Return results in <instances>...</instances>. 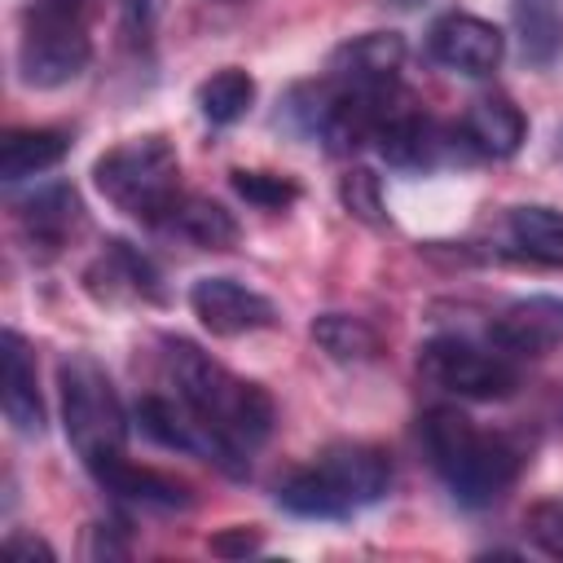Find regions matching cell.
I'll use <instances>...</instances> for the list:
<instances>
[{"label": "cell", "mask_w": 563, "mask_h": 563, "mask_svg": "<svg viewBox=\"0 0 563 563\" xmlns=\"http://www.w3.org/2000/svg\"><path fill=\"white\" fill-rule=\"evenodd\" d=\"M163 369L180 405L202 422L216 444V466L242 475L251 453L273 431V400L260 383L238 378L189 339H163Z\"/></svg>", "instance_id": "obj_1"}, {"label": "cell", "mask_w": 563, "mask_h": 563, "mask_svg": "<svg viewBox=\"0 0 563 563\" xmlns=\"http://www.w3.org/2000/svg\"><path fill=\"white\" fill-rule=\"evenodd\" d=\"M422 449L435 466V475L444 479V488L453 493L457 506L479 510L493 506L506 488H515L519 471H523V449L501 435V431H479L462 409L440 405L427 409L418 422Z\"/></svg>", "instance_id": "obj_2"}, {"label": "cell", "mask_w": 563, "mask_h": 563, "mask_svg": "<svg viewBox=\"0 0 563 563\" xmlns=\"http://www.w3.org/2000/svg\"><path fill=\"white\" fill-rule=\"evenodd\" d=\"M391 488V457L378 444L339 440L277 484V506L299 519H347Z\"/></svg>", "instance_id": "obj_3"}, {"label": "cell", "mask_w": 563, "mask_h": 563, "mask_svg": "<svg viewBox=\"0 0 563 563\" xmlns=\"http://www.w3.org/2000/svg\"><path fill=\"white\" fill-rule=\"evenodd\" d=\"M92 180L110 207L145 224H163L180 202V158L176 145L158 132L106 150L92 163Z\"/></svg>", "instance_id": "obj_4"}, {"label": "cell", "mask_w": 563, "mask_h": 563, "mask_svg": "<svg viewBox=\"0 0 563 563\" xmlns=\"http://www.w3.org/2000/svg\"><path fill=\"white\" fill-rule=\"evenodd\" d=\"M57 387H62V427L79 462L97 471L101 462L119 457L128 444V413L119 405L106 365L88 352H70L57 365Z\"/></svg>", "instance_id": "obj_5"}, {"label": "cell", "mask_w": 563, "mask_h": 563, "mask_svg": "<svg viewBox=\"0 0 563 563\" xmlns=\"http://www.w3.org/2000/svg\"><path fill=\"white\" fill-rule=\"evenodd\" d=\"M92 62L88 0H31L18 40V79L26 88H66Z\"/></svg>", "instance_id": "obj_6"}, {"label": "cell", "mask_w": 563, "mask_h": 563, "mask_svg": "<svg viewBox=\"0 0 563 563\" xmlns=\"http://www.w3.org/2000/svg\"><path fill=\"white\" fill-rule=\"evenodd\" d=\"M418 369L427 383L457 400H506L519 387V361L493 343H471L466 334H435L418 347Z\"/></svg>", "instance_id": "obj_7"}, {"label": "cell", "mask_w": 563, "mask_h": 563, "mask_svg": "<svg viewBox=\"0 0 563 563\" xmlns=\"http://www.w3.org/2000/svg\"><path fill=\"white\" fill-rule=\"evenodd\" d=\"M189 308L216 339H238L277 325V303L238 277H198L189 286Z\"/></svg>", "instance_id": "obj_8"}, {"label": "cell", "mask_w": 563, "mask_h": 563, "mask_svg": "<svg viewBox=\"0 0 563 563\" xmlns=\"http://www.w3.org/2000/svg\"><path fill=\"white\" fill-rule=\"evenodd\" d=\"M427 53L457 75H493L506 57V35L475 13H444L427 31Z\"/></svg>", "instance_id": "obj_9"}, {"label": "cell", "mask_w": 563, "mask_h": 563, "mask_svg": "<svg viewBox=\"0 0 563 563\" xmlns=\"http://www.w3.org/2000/svg\"><path fill=\"white\" fill-rule=\"evenodd\" d=\"M488 343L497 352H506L510 361H528V356L554 352L563 343V299H554V295L510 299L488 321Z\"/></svg>", "instance_id": "obj_10"}, {"label": "cell", "mask_w": 563, "mask_h": 563, "mask_svg": "<svg viewBox=\"0 0 563 563\" xmlns=\"http://www.w3.org/2000/svg\"><path fill=\"white\" fill-rule=\"evenodd\" d=\"M400 66H405V35H396V31H365V35H356V40L334 48V57L325 66V79H334L343 88L383 92V88H396Z\"/></svg>", "instance_id": "obj_11"}, {"label": "cell", "mask_w": 563, "mask_h": 563, "mask_svg": "<svg viewBox=\"0 0 563 563\" xmlns=\"http://www.w3.org/2000/svg\"><path fill=\"white\" fill-rule=\"evenodd\" d=\"M18 224L22 238L31 242V251H62L70 242V233L84 224V202L75 194V185L53 180V185H35L22 202H18Z\"/></svg>", "instance_id": "obj_12"}, {"label": "cell", "mask_w": 563, "mask_h": 563, "mask_svg": "<svg viewBox=\"0 0 563 563\" xmlns=\"http://www.w3.org/2000/svg\"><path fill=\"white\" fill-rule=\"evenodd\" d=\"M0 365H4V418L18 435H44V396H40V378H35V356L26 347V339L18 330L0 334Z\"/></svg>", "instance_id": "obj_13"}, {"label": "cell", "mask_w": 563, "mask_h": 563, "mask_svg": "<svg viewBox=\"0 0 563 563\" xmlns=\"http://www.w3.org/2000/svg\"><path fill=\"white\" fill-rule=\"evenodd\" d=\"M97 484L123 501H136V506H154V510H189L194 506V488L167 471H154V466H136L128 462L123 453L101 462L97 471Z\"/></svg>", "instance_id": "obj_14"}, {"label": "cell", "mask_w": 563, "mask_h": 563, "mask_svg": "<svg viewBox=\"0 0 563 563\" xmlns=\"http://www.w3.org/2000/svg\"><path fill=\"white\" fill-rule=\"evenodd\" d=\"M501 242L506 255L541 264V268H563V211L545 202H523L510 207L501 220Z\"/></svg>", "instance_id": "obj_15"}, {"label": "cell", "mask_w": 563, "mask_h": 563, "mask_svg": "<svg viewBox=\"0 0 563 563\" xmlns=\"http://www.w3.org/2000/svg\"><path fill=\"white\" fill-rule=\"evenodd\" d=\"M462 132H466V141H471L484 158H510V154H519V145H523V136H528V123H523V114H519V106H515L510 97L484 92V97H475V101L466 106Z\"/></svg>", "instance_id": "obj_16"}, {"label": "cell", "mask_w": 563, "mask_h": 563, "mask_svg": "<svg viewBox=\"0 0 563 563\" xmlns=\"http://www.w3.org/2000/svg\"><path fill=\"white\" fill-rule=\"evenodd\" d=\"M374 145H378V154H383L387 163H396V167H431L440 141H435L431 119L418 114L413 101L396 97V106L383 114V123H378V132H374Z\"/></svg>", "instance_id": "obj_17"}, {"label": "cell", "mask_w": 563, "mask_h": 563, "mask_svg": "<svg viewBox=\"0 0 563 563\" xmlns=\"http://www.w3.org/2000/svg\"><path fill=\"white\" fill-rule=\"evenodd\" d=\"M136 422L150 440H158L163 449H180V453H198L207 462H216V444L202 431V422L180 405V396H141L136 400Z\"/></svg>", "instance_id": "obj_18"}, {"label": "cell", "mask_w": 563, "mask_h": 563, "mask_svg": "<svg viewBox=\"0 0 563 563\" xmlns=\"http://www.w3.org/2000/svg\"><path fill=\"white\" fill-rule=\"evenodd\" d=\"M510 22L528 66L545 70L563 57V0H510Z\"/></svg>", "instance_id": "obj_19"}, {"label": "cell", "mask_w": 563, "mask_h": 563, "mask_svg": "<svg viewBox=\"0 0 563 563\" xmlns=\"http://www.w3.org/2000/svg\"><path fill=\"white\" fill-rule=\"evenodd\" d=\"M70 150V132L62 128H13L4 132V145H0V176L9 185L18 180H31L48 167H57Z\"/></svg>", "instance_id": "obj_20"}, {"label": "cell", "mask_w": 563, "mask_h": 563, "mask_svg": "<svg viewBox=\"0 0 563 563\" xmlns=\"http://www.w3.org/2000/svg\"><path fill=\"white\" fill-rule=\"evenodd\" d=\"M88 290L101 295V299H114V295H136V299H158V273L154 264L132 251L128 242H110L106 255L88 268Z\"/></svg>", "instance_id": "obj_21"}, {"label": "cell", "mask_w": 563, "mask_h": 563, "mask_svg": "<svg viewBox=\"0 0 563 563\" xmlns=\"http://www.w3.org/2000/svg\"><path fill=\"white\" fill-rule=\"evenodd\" d=\"M163 224L176 229L180 238H189L202 251H229L238 242V220L220 202L198 198V194H180V202L172 207V216Z\"/></svg>", "instance_id": "obj_22"}, {"label": "cell", "mask_w": 563, "mask_h": 563, "mask_svg": "<svg viewBox=\"0 0 563 563\" xmlns=\"http://www.w3.org/2000/svg\"><path fill=\"white\" fill-rule=\"evenodd\" d=\"M312 339L317 347L339 361V365H361V361H374L378 356V334L369 321L352 317V312H321L312 321Z\"/></svg>", "instance_id": "obj_23"}, {"label": "cell", "mask_w": 563, "mask_h": 563, "mask_svg": "<svg viewBox=\"0 0 563 563\" xmlns=\"http://www.w3.org/2000/svg\"><path fill=\"white\" fill-rule=\"evenodd\" d=\"M251 106H255V79L242 66H224L211 79H202V88H198V114L216 128L238 123Z\"/></svg>", "instance_id": "obj_24"}, {"label": "cell", "mask_w": 563, "mask_h": 563, "mask_svg": "<svg viewBox=\"0 0 563 563\" xmlns=\"http://www.w3.org/2000/svg\"><path fill=\"white\" fill-rule=\"evenodd\" d=\"M229 180L260 211H282V207H290L299 198V185L290 176H277V172H242L238 167V172H229Z\"/></svg>", "instance_id": "obj_25"}, {"label": "cell", "mask_w": 563, "mask_h": 563, "mask_svg": "<svg viewBox=\"0 0 563 563\" xmlns=\"http://www.w3.org/2000/svg\"><path fill=\"white\" fill-rule=\"evenodd\" d=\"M339 198H343V207H347L356 220H365V224H383V220H387V216H383L378 176L365 172V167H352V172L339 180Z\"/></svg>", "instance_id": "obj_26"}, {"label": "cell", "mask_w": 563, "mask_h": 563, "mask_svg": "<svg viewBox=\"0 0 563 563\" xmlns=\"http://www.w3.org/2000/svg\"><path fill=\"white\" fill-rule=\"evenodd\" d=\"M528 537L550 554V559H563V501H541L528 510Z\"/></svg>", "instance_id": "obj_27"}, {"label": "cell", "mask_w": 563, "mask_h": 563, "mask_svg": "<svg viewBox=\"0 0 563 563\" xmlns=\"http://www.w3.org/2000/svg\"><path fill=\"white\" fill-rule=\"evenodd\" d=\"M211 554H220V559H246V554H255L260 545H264V537L255 532V528H224V532H216L211 541Z\"/></svg>", "instance_id": "obj_28"}, {"label": "cell", "mask_w": 563, "mask_h": 563, "mask_svg": "<svg viewBox=\"0 0 563 563\" xmlns=\"http://www.w3.org/2000/svg\"><path fill=\"white\" fill-rule=\"evenodd\" d=\"M4 554L9 559H22V563H53V545L48 541H40V537H31V532H13L9 541H4Z\"/></svg>", "instance_id": "obj_29"}, {"label": "cell", "mask_w": 563, "mask_h": 563, "mask_svg": "<svg viewBox=\"0 0 563 563\" xmlns=\"http://www.w3.org/2000/svg\"><path fill=\"white\" fill-rule=\"evenodd\" d=\"M387 4H396V9H413L418 0H387Z\"/></svg>", "instance_id": "obj_30"}]
</instances>
